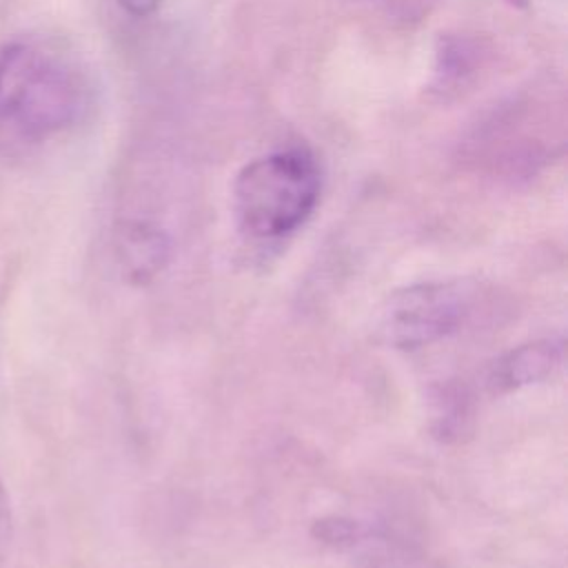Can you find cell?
<instances>
[{"instance_id":"6da1fadb","label":"cell","mask_w":568,"mask_h":568,"mask_svg":"<svg viewBox=\"0 0 568 568\" xmlns=\"http://www.w3.org/2000/svg\"><path fill=\"white\" fill-rule=\"evenodd\" d=\"M80 111V78L55 51L24 38L0 44L2 153H27L69 129Z\"/></svg>"},{"instance_id":"7a4b0ae2","label":"cell","mask_w":568,"mask_h":568,"mask_svg":"<svg viewBox=\"0 0 568 568\" xmlns=\"http://www.w3.org/2000/svg\"><path fill=\"white\" fill-rule=\"evenodd\" d=\"M322 191L320 166L302 146L277 149L246 162L233 182V211L244 235L280 240L300 229Z\"/></svg>"},{"instance_id":"3957f363","label":"cell","mask_w":568,"mask_h":568,"mask_svg":"<svg viewBox=\"0 0 568 568\" xmlns=\"http://www.w3.org/2000/svg\"><path fill=\"white\" fill-rule=\"evenodd\" d=\"M468 308L470 288L466 282H422L388 300L382 333L397 348H419L457 331Z\"/></svg>"},{"instance_id":"277c9868","label":"cell","mask_w":568,"mask_h":568,"mask_svg":"<svg viewBox=\"0 0 568 568\" xmlns=\"http://www.w3.org/2000/svg\"><path fill=\"white\" fill-rule=\"evenodd\" d=\"M115 248L122 273L135 284H144L155 277L169 260L166 235L142 222L124 224L118 233Z\"/></svg>"},{"instance_id":"5b68a950","label":"cell","mask_w":568,"mask_h":568,"mask_svg":"<svg viewBox=\"0 0 568 568\" xmlns=\"http://www.w3.org/2000/svg\"><path fill=\"white\" fill-rule=\"evenodd\" d=\"M561 353V339H541L535 344H526L517 351H510L493 366L490 384L497 390H508L539 382L559 366Z\"/></svg>"},{"instance_id":"8992f818","label":"cell","mask_w":568,"mask_h":568,"mask_svg":"<svg viewBox=\"0 0 568 568\" xmlns=\"http://www.w3.org/2000/svg\"><path fill=\"white\" fill-rule=\"evenodd\" d=\"M162 0H118V4L129 11L131 16H149L158 9Z\"/></svg>"},{"instance_id":"52a82bcc","label":"cell","mask_w":568,"mask_h":568,"mask_svg":"<svg viewBox=\"0 0 568 568\" xmlns=\"http://www.w3.org/2000/svg\"><path fill=\"white\" fill-rule=\"evenodd\" d=\"M513 4H521V2H526V0H510Z\"/></svg>"}]
</instances>
